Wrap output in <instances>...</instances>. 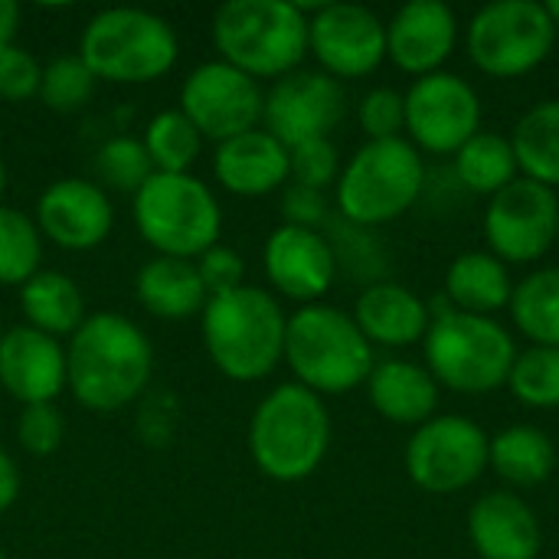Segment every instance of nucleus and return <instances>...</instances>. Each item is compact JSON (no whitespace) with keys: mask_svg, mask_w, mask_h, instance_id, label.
<instances>
[{"mask_svg":"<svg viewBox=\"0 0 559 559\" xmlns=\"http://www.w3.org/2000/svg\"><path fill=\"white\" fill-rule=\"evenodd\" d=\"M16 439L29 455H52L62 442V416L52 403L23 406L16 423Z\"/></svg>","mask_w":559,"mask_h":559,"instance_id":"58836bf2","label":"nucleus"},{"mask_svg":"<svg viewBox=\"0 0 559 559\" xmlns=\"http://www.w3.org/2000/svg\"><path fill=\"white\" fill-rule=\"evenodd\" d=\"M559 197L557 190L518 177L501 193L488 200L485 210V236L488 252L504 265H531L557 246Z\"/></svg>","mask_w":559,"mask_h":559,"instance_id":"f8f14e48","label":"nucleus"},{"mask_svg":"<svg viewBox=\"0 0 559 559\" xmlns=\"http://www.w3.org/2000/svg\"><path fill=\"white\" fill-rule=\"evenodd\" d=\"M491 436L465 416H432L406 445V472L429 495H455L488 468Z\"/></svg>","mask_w":559,"mask_h":559,"instance_id":"9b49d317","label":"nucleus"},{"mask_svg":"<svg viewBox=\"0 0 559 559\" xmlns=\"http://www.w3.org/2000/svg\"><path fill=\"white\" fill-rule=\"evenodd\" d=\"M331 445V416L318 393L301 383L275 386L252 413L249 452L272 481H305L318 472Z\"/></svg>","mask_w":559,"mask_h":559,"instance_id":"7ed1b4c3","label":"nucleus"},{"mask_svg":"<svg viewBox=\"0 0 559 559\" xmlns=\"http://www.w3.org/2000/svg\"><path fill=\"white\" fill-rule=\"evenodd\" d=\"M3 187H7V167H3V160H0V193H3Z\"/></svg>","mask_w":559,"mask_h":559,"instance_id":"49530a36","label":"nucleus"},{"mask_svg":"<svg viewBox=\"0 0 559 559\" xmlns=\"http://www.w3.org/2000/svg\"><path fill=\"white\" fill-rule=\"evenodd\" d=\"M138 301L164 321H183L203 314L210 295L193 262L157 255L138 272Z\"/></svg>","mask_w":559,"mask_h":559,"instance_id":"a878e982","label":"nucleus"},{"mask_svg":"<svg viewBox=\"0 0 559 559\" xmlns=\"http://www.w3.org/2000/svg\"><path fill=\"white\" fill-rule=\"evenodd\" d=\"M354 321L370 344L409 347L426 337L432 314H429V305L409 288L396 282H377L357 298Z\"/></svg>","mask_w":559,"mask_h":559,"instance_id":"5701e85b","label":"nucleus"},{"mask_svg":"<svg viewBox=\"0 0 559 559\" xmlns=\"http://www.w3.org/2000/svg\"><path fill=\"white\" fill-rule=\"evenodd\" d=\"M455 174L478 197L501 193L521 174L518 157H514V147H511V138H504L498 131H478L455 154Z\"/></svg>","mask_w":559,"mask_h":559,"instance_id":"7c9ffc66","label":"nucleus"},{"mask_svg":"<svg viewBox=\"0 0 559 559\" xmlns=\"http://www.w3.org/2000/svg\"><path fill=\"white\" fill-rule=\"evenodd\" d=\"M511 318L534 347H559V265L531 272L511 295Z\"/></svg>","mask_w":559,"mask_h":559,"instance_id":"c756f323","label":"nucleus"},{"mask_svg":"<svg viewBox=\"0 0 559 559\" xmlns=\"http://www.w3.org/2000/svg\"><path fill=\"white\" fill-rule=\"evenodd\" d=\"M282 216L285 226H298V229H318L328 219V197L321 190L292 183L282 193Z\"/></svg>","mask_w":559,"mask_h":559,"instance_id":"79ce46f5","label":"nucleus"},{"mask_svg":"<svg viewBox=\"0 0 559 559\" xmlns=\"http://www.w3.org/2000/svg\"><path fill=\"white\" fill-rule=\"evenodd\" d=\"M262 88L246 72L229 62L197 66L180 88V111L200 131V138L229 141L236 134L255 131L262 121Z\"/></svg>","mask_w":559,"mask_h":559,"instance_id":"4468645a","label":"nucleus"},{"mask_svg":"<svg viewBox=\"0 0 559 559\" xmlns=\"http://www.w3.org/2000/svg\"><path fill=\"white\" fill-rule=\"evenodd\" d=\"M285 360L305 390L341 396L367 383L373 344L360 334L354 314L331 305H305L288 318Z\"/></svg>","mask_w":559,"mask_h":559,"instance_id":"39448f33","label":"nucleus"},{"mask_svg":"<svg viewBox=\"0 0 559 559\" xmlns=\"http://www.w3.org/2000/svg\"><path fill=\"white\" fill-rule=\"evenodd\" d=\"M488 468L498 472L508 485L534 488L544 485L557 468V445L537 426H511L491 439Z\"/></svg>","mask_w":559,"mask_h":559,"instance_id":"bb28decb","label":"nucleus"},{"mask_svg":"<svg viewBox=\"0 0 559 559\" xmlns=\"http://www.w3.org/2000/svg\"><path fill=\"white\" fill-rule=\"evenodd\" d=\"M557 26L537 0H495L481 7L465 33L472 62L491 79L534 72L557 46Z\"/></svg>","mask_w":559,"mask_h":559,"instance_id":"9d476101","label":"nucleus"},{"mask_svg":"<svg viewBox=\"0 0 559 559\" xmlns=\"http://www.w3.org/2000/svg\"><path fill=\"white\" fill-rule=\"evenodd\" d=\"M0 559H7V557H3V550H0Z\"/></svg>","mask_w":559,"mask_h":559,"instance_id":"09e8293b","label":"nucleus"},{"mask_svg":"<svg viewBox=\"0 0 559 559\" xmlns=\"http://www.w3.org/2000/svg\"><path fill=\"white\" fill-rule=\"evenodd\" d=\"M360 128L370 141H393L406 131V98L396 88H370L357 108Z\"/></svg>","mask_w":559,"mask_h":559,"instance_id":"e433bc0d","label":"nucleus"},{"mask_svg":"<svg viewBox=\"0 0 559 559\" xmlns=\"http://www.w3.org/2000/svg\"><path fill=\"white\" fill-rule=\"evenodd\" d=\"M508 386L531 409H557L559 347H527L524 354H518Z\"/></svg>","mask_w":559,"mask_h":559,"instance_id":"72a5a7b5","label":"nucleus"},{"mask_svg":"<svg viewBox=\"0 0 559 559\" xmlns=\"http://www.w3.org/2000/svg\"><path fill=\"white\" fill-rule=\"evenodd\" d=\"M468 540L481 559H537L544 547L537 514L508 491H491L472 504Z\"/></svg>","mask_w":559,"mask_h":559,"instance_id":"412c9836","label":"nucleus"},{"mask_svg":"<svg viewBox=\"0 0 559 559\" xmlns=\"http://www.w3.org/2000/svg\"><path fill=\"white\" fill-rule=\"evenodd\" d=\"M16 23H20V7H16L13 0H0V52H3L7 46H13Z\"/></svg>","mask_w":559,"mask_h":559,"instance_id":"c03bdc74","label":"nucleus"},{"mask_svg":"<svg viewBox=\"0 0 559 559\" xmlns=\"http://www.w3.org/2000/svg\"><path fill=\"white\" fill-rule=\"evenodd\" d=\"M511 272L491 252H465L445 272V298L462 314L491 318L495 311L511 305Z\"/></svg>","mask_w":559,"mask_h":559,"instance_id":"393cba45","label":"nucleus"},{"mask_svg":"<svg viewBox=\"0 0 559 559\" xmlns=\"http://www.w3.org/2000/svg\"><path fill=\"white\" fill-rule=\"evenodd\" d=\"M367 393L373 409L393 426H423L439 409V383L432 373L413 360L373 364L367 377Z\"/></svg>","mask_w":559,"mask_h":559,"instance_id":"b1692460","label":"nucleus"},{"mask_svg":"<svg viewBox=\"0 0 559 559\" xmlns=\"http://www.w3.org/2000/svg\"><path fill=\"white\" fill-rule=\"evenodd\" d=\"M308 52L331 79H364L386 59V23L360 3H324L308 20Z\"/></svg>","mask_w":559,"mask_h":559,"instance_id":"2eb2a0df","label":"nucleus"},{"mask_svg":"<svg viewBox=\"0 0 559 559\" xmlns=\"http://www.w3.org/2000/svg\"><path fill=\"white\" fill-rule=\"evenodd\" d=\"M95 174L105 187L121 193H138L157 170L144 151V141L134 138H111L95 154Z\"/></svg>","mask_w":559,"mask_h":559,"instance_id":"f704fd0d","label":"nucleus"},{"mask_svg":"<svg viewBox=\"0 0 559 559\" xmlns=\"http://www.w3.org/2000/svg\"><path fill=\"white\" fill-rule=\"evenodd\" d=\"M213 43L249 79H285L308 56V16L288 0H229L213 16Z\"/></svg>","mask_w":559,"mask_h":559,"instance_id":"20e7f679","label":"nucleus"},{"mask_svg":"<svg viewBox=\"0 0 559 559\" xmlns=\"http://www.w3.org/2000/svg\"><path fill=\"white\" fill-rule=\"evenodd\" d=\"M154 350L147 334L121 314H92L66 350V380L92 413H115L138 400L151 380Z\"/></svg>","mask_w":559,"mask_h":559,"instance_id":"f257e3e1","label":"nucleus"},{"mask_svg":"<svg viewBox=\"0 0 559 559\" xmlns=\"http://www.w3.org/2000/svg\"><path fill=\"white\" fill-rule=\"evenodd\" d=\"M16 495H20V472L13 459L0 449V514L16 501Z\"/></svg>","mask_w":559,"mask_h":559,"instance_id":"37998d69","label":"nucleus"},{"mask_svg":"<svg viewBox=\"0 0 559 559\" xmlns=\"http://www.w3.org/2000/svg\"><path fill=\"white\" fill-rule=\"evenodd\" d=\"M203 138L200 131L183 118V111H160L151 118L144 131V151L157 174H187L193 160L200 157Z\"/></svg>","mask_w":559,"mask_h":559,"instance_id":"2f4dec72","label":"nucleus"},{"mask_svg":"<svg viewBox=\"0 0 559 559\" xmlns=\"http://www.w3.org/2000/svg\"><path fill=\"white\" fill-rule=\"evenodd\" d=\"M426 187L423 154L406 141H367L337 177V210L350 226H383L416 206Z\"/></svg>","mask_w":559,"mask_h":559,"instance_id":"6e6552de","label":"nucleus"},{"mask_svg":"<svg viewBox=\"0 0 559 559\" xmlns=\"http://www.w3.org/2000/svg\"><path fill=\"white\" fill-rule=\"evenodd\" d=\"M406 131L409 144L429 154H459L481 131V98L455 72H432L409 85Z\"/></svg>","mask_w":559,"mask_h":559,"instance_id":"ddd939ff","label":"nucleus"},{"mask_svg":"<svg viewBox=\"0 0 559 559\" xmlns=\"http://www.w3.org/2000/svg\"><path fill=\"white\" fill-rule=\"evenodd\" d=\"M423 350L432 380L462 396H488L508 386L518 360V347L504 324L462 311L432 318Z\"/></svg>","mask_w":559,"mask_h":559,"instance_id":"423d86ee","label":"nucleus"},{"mask_svg":"<svg viewBox=\"0 0 559 559\" xmlns=\"http://www.w3.org/2000/svg\"><path fill=\"white\" fill-rule=\"evenodd\" d=\"M459 20L442 0H409L386 23V56L396 69L423 79L442 72V62L455 52Z\"/></svg>","mask_w":559,"mask_h":559,"instance_id":"f3484780","label":"nucleus"},{"mask_svg":"<svg viewBox=\"0 0 559 559\" xmlns=\"http://www.w3.org/2000/svg\"><path fill=\"white\" fill-rule=\"evenodd\" d=\"M547 7V13H550V20H554V26L559 29V0H550V3H544Z\"/></svg>","mask_w":559,"mask_h":559,"instance_id":"a18cd8bd","label":"nucleus"},{"mask_svg":"<svg viewBox=\"0 0 559 559\" xmlns=\"http://www.w3.org/2000/svg\"><path fill=\"white\" fill-rule=\"evenodd\" d=\"M95 75L82 62V56H59L43 69L39 79V98L52 111H75L92 98Z\"/></svg>","mask_w":559,"mask_h":559,"instance_id":"c9c22d12","label":"nucleus"},{"mask_svg":"<svg viewBox=\"0 0 559 559\" xmlns=\"http://www.w3.org/2000/svg\"><path fill=\"white\" fill-rule=\"evenodd\" d=\"M213 170H216V180L229 193H239V197L272 193L292 177L288 147L262 128L223 141L216 147Z\"/></svg>","mask_w":559,"mask_h":559,"instance_id":"4be33fe9","label":"nucleus"},{"mask_svg":"<svg viewBox=\"0 0 559 559\" xmlns=\"http://www.w3.org/2000/svg\"><path fill=\"white\" fill-rule=\"evenodd\" d=\"M20 308H23L29 328L43 331L49 337H62V334L72 337L79 331V324L85 321L79 285L62 272H36L20 288Z\"/></svg>","mask_w":559,"mask_h":559,"instance_id":"cd10ccee","label":"nucleus"},{"mask_svg":"<svg viewBox=\"0 0 559 559\" xmlns=\"http://www.w3.org/2000/svg\"><path fill=\"white\" fill-rule=\"evenodd\" d=\"M79 56L95 79L144 85L174 69L177 33L151 10L111 7L88 20Z\"/></svg>","mask_w":559,"mask_h":559,"instance_id":"0eeeda50","label":"nucleus"},{"mask_svg":"<svg viewBox=\"0 0 559 559\" xmlns=\"http://www.w3.org/2000/svg\"><path fill=\"white\" fill-rule=\"evenodd\" d=\"M344 118V88L328 72H288L272 85L262 105V121L288 151L305 141L328 138Z\"/></svg>","mask_w":559,"mask_h":559,"instance_id":"dca6fc26","label":"nucleus"},{"mask_svg":"<svg viewBox=\"0 0 559 559\" xmlns=\"http://www.w3.org/2000/svg\"><path fill=\"white\" fill-rule=\"evenodd\" d=\"M134 223L167 259H200L219 239V203L193 174H154L134 193Z\"/></svg>","mask_w":559,"mask_h":559,"instance_id":"1a4fd4ad","label":"nucleus"},{"mask_svg":"<svg viewBox=\"0 0 559 559\" xmlns=\"http://www.w3.org/2000/svg\"><path fill=\"white\" fill-rule=\"evenodd\" d=\"M265 275L285 298L318 305L337 275L334 246L318 229L278 226L265 242Z\"/></svg>","mask_w":559,"mask_h":559,"instance_id":"a211bd4d","label":"nucleus"},{"mask_svg":"<svg viewBox=\"0 0 559 559\" xmlns=\"http://www.w3.org/2000/svg\"><path fill=\"white\" fill-rule=\"evenodd\" d=\"M43 242L26 213L0 206V285H26L39 272Z\"/></svg>","mask_w":559,"mask_h":559,"instance_id":"473e14b6","label":"nucleus"},{"mask_svg":"<svg viewBox=\"0 0 559 559\" xmlns=\"http://www.w3.org/2000/svg\"><path fill=\"white\" fill-rule=\"evenodd\" d=\"M36 219H39L43 236H49L56 246L85 252L105 242V236L111 233L115 213L98 183L59 180L39 197Z\"/></svg>","mask_w":559,"mask_h":559,"instance_id":"aec40b11","label":"nucleus"},{"mask_svg":"<svg viewBox=\"0 0 559 559\" xmlns=\"http://www.w3.org/2000/svg\"><path fill=\"white\" fill-rule=\"evenodd\" d=\"M66 350L56 337L20 324L0 337V386L23 406L52 403L66 386Z\"/></svg>","mask_w":559,"mask_h":559,"instance_id":"6ab92c4d","label":"nucleus"},{"mask_svg":"<svg viewBox=\"0 0 559 559\" xmlns=\"http://www.w3.org/2000/svg\"><path fill=\"white\" fill-rule=\"evenodd\" d=\"M511 147L524 177L559 190V98L540 102L521 115Z\"/></svg>","mask_w":559,"mask_h":559,"instance_id":"c85d7f7f","label":"nucleus"},{"mask_svg":"<svg viewBox=\"0 0 559 559\" xmlns=\"http://www.w3.org/2000/svg\"><path fill=\"white\" fill-rule=\"evenodd\" d=\"M193 265H197L200 282H203V288H206V295H210V298L242 288L246 265H242L239 252H233V249H226V246H213V249H206Z\"/></svg>","mask_w":559,"mask_h":559,"instance_id":"a19ab883","label":"nucleus"},{"mask_svg":"<svg viewBox=\"0 0 559 559\" xmlns=\"http://www.w3.org/2000/svg\"><path fill=\"white\" fill-rule=\"evenodd\" d=\"M288 167H292V180L295 183L321 190V193L331 183H337V177H341V160H337V147L331 144V138L295 144L288 151Z\"/></svg>","mask_w":559,"mask_h":559,"instance_id":"4c0bfd02","label":"nucleus"},{"mask_svg":"<svg viewBox=\"0 0 559 559\" xmlns=\"http://www.w3.org/2000/svg\"><path fill=\"white\" fill-rule=\"evenodd\" d=\"M288 318L262 288L216 295L203 308V344L216 370L236 383H255L285 360Z\"/></svg>","mask_w":559,"mask_h":559,"instance_id":"f03ea898","label":"nucleus"},{"mask_svg":"<svg viewBox=\"0 0 559 559\" xmlns=\"http://www.w3.org/2000/svg\"><path fill=\"white\" fill-rule=\"evenodd\" d=\"M557 246H559V219H557Z\"/></svg>","mask_w":559,"mask_h":559,"instance_id":"de8ad7c7","label":"nucleus"},{"mask_svg":"<svg viewBox=\"0 0 559 559\" xmlns=\"http://www.w3.org/2000/svg\"><path fill=\"white\" fill-rule=\"evenodd\" d=\"M43 66L20 46H7L0 52V98L23 102L29 95H39Z\"/></svg>","mask_w":559,"mask_h":559,"instance_id":"ea45409f","label":"nucleus"}]
</instances>
